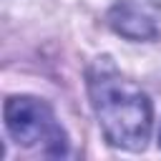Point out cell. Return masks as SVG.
Segmentation results:
<instances>
[{"label":"cell","instance_id":"cell-3","mask_svg":"<svg viewBox=\"0 0 161 161\" xmlns=\"http://www.w3.org/2000/svg\"><path fill=\"white\" fill-rule=\"evenodd\" d=\"M108 25L126 40H153L161 25V0H116Z\"/></svg>","mask_w":161,"mask_h":161},{"label":"cell","instance_id":"cell-4","mask_svg":"<svg viewBox=\"0 0 161 161\" xmlns=\"http://www.w3.org/2000/svg\"><path fill=\"white\" fill-rule=\"evenodd\" d=\"M158 143H161V131H158Z\"/></svg>","mask_w":161,"mask_h":161},{"label":"cell","instance_id":"cell-1","mask_svg":"<svg viewBox=\"0 0 161 161\" xmlns=\"http://www.w3.org/2000/svg\"><path fill=\"white\" fill-rule=\"evenodd\" d=\"M86 83L106 141L123 151H143L153 126V106L148 93L126 78L108 55H101L88 65Z\"/></svg>","mask_w":161,"mask_h":161},{"label":"cell","instance_id":"cell-2","mask_svg":"<svg viewBox=\"0 0 161 161\" xmlns=\"http://www.w3.org/2000/svg\"><path fill=\"white\" fill-rule=\"evenodd\" d=\"M8 136L30 151L48 158H63L70 151V138L60 126L48 101L35 96H10L3 108Z\"/></svg>","mask_w":161,"mask_h":161}]
</instances>
